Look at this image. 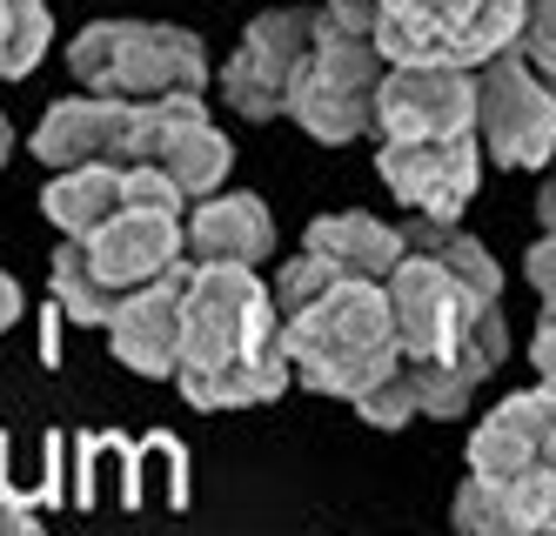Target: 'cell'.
<instances>
[{
  "mask_svg": "<svg viewBox=\"0 0 556 536\" xmlns=\"http://www.w3.org/2000/svg\"><path fill=\"white\" fill-rule=\"evenodd\" d=\"M282 328V349L295 383L315 396H355L369 389L382 369H395V328H389V302H382V282H355L342 275L323 302H308L302 315L275 322Z\"/></svg>",
  "mask_w": 556,
  "mask_h": 536,
  "instance_id": "cell-1",
  "label": "cell"
},
{
  "mask_svg": "<svg viewBox=\"0 0 556 536\" xmlns=\"http://www.w3.org/2000/svg\"><path fill=\"white\" fill-rule=\"evenodd\" d=\"M67 67L88 95L108 101H168L208 88V48L202 34L168 21H94L67 40Z\"/></svg>",
  "mask_w": 556,
  "mask_h": 536,
  "instance_id": "cell-2",
  "label": "cell"
},
{
  "mask_svg": "<svg viewBox=\"0 0 556 536\" xmlns=\"http://www.w3.org/2000/svg\"><path fill=\"white\" fill-rule=\"evenodd\" d=\"M275 336V309L255 269L242 262H188L181 282V356L175 376H194V369H222L242 362ZM168 376V383H175Z\"/></svg>",
  "mask_w": 556,
  "mask_h": 536,
  "instance_id": "cell-3",
  "label": "cell"
},
{
  "mask_svg": "<svg viewBox=\"0 0 556 536\" xmlns=\"http://www.w3.org/2000/svg\"><path fill=\"white\" fill-rule=\"evenodd\" d=\"M469 135L496 169H523L536 175L549 148H556V95L549 74L530 61H516L509 48L490 54L483 67H469Z\"/></svg>",
  "mask_w": 556,
  "mask_h": 536,
  "instance_id": "cell-4",
  "label": "cell"
},
{
  "mask_svg": "<svg viewBox=\"0 0 556 536\" xmlns=\"http://www.w3.org/2000/svg\"><path fill=\"white\" fill-rule=\"evenodd\" d=\"M523 0H376V48L382 61H450L483 67L516 40Z\"/></svg>",
  "mask_w": 556,
  "mask_h": 536,
  "instance_id": "cell-5",
  "label": "cell"
},
{
  "mask_svg": "<svg viewBox=\"0 0 556 536\" xmlns=\"http://www.w3.org/2000/svg\"><path fill=\"white\" fill-rule=\"evenodd\" d=\"M382 48L376 40H349V34H315L302 74L289 88V121L323 141V148H349L355 135H369V101H376V80H382Z\"/></svg>",
  "mask_w": 556,
  "mask_h": 536,
  "instance_id": "cell-6",
  "label": "cell"
},
{
  "mask_svg": "<svg viewBox=\"0 0 556 536\" xmlns=\"http://www.w3.org/2000/svg\"><path fill=\"white\" fill-rule=\"evenodd\" d=\"M154 128H162V101H108L81 88L34 121V161L41 169H74V161L135 169L154 148Z\"/></svg>",
  "mask_w": 556,
  "mask_h": 536,
  "instance_id": "cell-7",
  "label": "cell"
},
{
  "mask_svg": "<svg viewBox=\"0 0 556 536\" xmlns=\"http://www.w3.org/2000/svg\"><path fill=\"white\" fill-rule=\"evenodd\" d=\"M382 302H389V328H395V356L422 362V356H450L463 322L476 315V302H496V296H469L435 255L403 249L382 275Z\"/></svg>",
  "mask_w": 556,
  "mask_h": 536,
  "instance_id": "cell-8",
  "label": "cell"
},
{
  "mask_svg": "<svg viewBox=\"0 0 556 536\" xmlns=\"http://www.w3.org/2000/svg\"><path fill=\"white\" fill-rule=\"evenodd\" d=\"M376 175L409 215L463 222V209L483 188V148L476 135H422V141H376Z\"/></svg>",
  "mask_w": 556,
  "mask_h": 536,
  "instance_id": "cell-9",
  "label": "cell"
},
{
  "mask_svg": "<svg viewBox=\"0 0 556 536\" xmlns=\"http://www.w3.org/2000/svg\"><path fill=\"white\" fill-rule=\"evenodd\" d=\"M315 40V14L308 8H268L242 27V48L222 67V101L242 121H282L289 88L302 74V54Z\"/></svg>",
  "mask_w": 556,
  "mask_h": 536,
  "instance_id": "cell-10",
  "label": "cell"
},
{
  "mask_svg": "<svg viewBox=\"0 0 556 536\" xmlns=\"http://www.w3.org/2000/svg\"><path fill=\"white\" fill-rule=\"evenodd\" d=\"M469 128V67L450 61H389L369 101L376 141H422V135H463Z\"/></svg>",
  "mask_w": 556,
  "mask_h": 536,
  "instance_id": "cell-11",
  "label": "cell"
},
{
  "mask_svg": "<svg viewBox=\"0 0 556 536\" xmlns=\"http://www.w3.org/2000/svg\"><path fill=\"white\" fill-rule=\"evenodd\" d=\"M181 282H188V255L175 269H162L154 282H141L135 296H122L108 309V349L122 369L148 383H168L175 376V356H181Z\"/></svg>",
  "mask_w": 556,
  "mask_h": 536,
  "instance_id": "cell-12",
  "label": "cell"
},
{
  "mask_svg": "<svg viewBox=\"0 0 556 536\" xmlns=\"http://www.w3.org/2000/svg\"><path fill=\"white\" fill-rule=\"evenodd\" d=\"M523 470H556V402H549V383L516 389L469 436V476H523Z\"/></svg>",
  "mask_w": 556,
  "mask_h": 536,
  "instance_id": "cell-13",
  "label": "cell"
},
{
  "mask_svg": "<svg viewBox=\"0 0 556 536\" xmlns=\"http://www.w3.org/2000/svg\"><path fill=\"white\" fill-rule=\"evenodd\" d=\"M181 255L188 262H242V269H262L275 255V215L262 195H228V188H208L194 195V209H181Z\"/></svg>",
  "mask_w": 556,
  "mask_h": 536,
  "instance_id": "cell-14",
  "label": "cell"
},
{
  "mask_svg": "<svg viewBox=\"0 0 556 536\" xmlns=\"http://www.w3.org/2000/svg\"><path fill=\"white\" fill-rule=\"evenodd\" d=\"M450 523L463 536H543L556 523V470L523 476H463Z\"/></svg>",
  "mask_w": 556,
  "mask_h": 536,
  "instance_id": "cell-15",
  "label": "cell"
},
{
  "mask_svg": "<svg viewBox=\"0 0 556 536\" xmlns=\"http://www.w3.org/2000/svg\"><path fill=\"white\" fill-rule=\"evenodd\" d=\"M148 169H162V175H168V182H175L188 201L228 182V169H235V148H228V135H222L215 121H208L202 95H168V101H162V128H154Z\"/></svg>",
  "mask_w": 556,
  "mask_h": 536,
  "instance_id": "cell-16",
  "label": "cell"
},
{
  "mask_svg": "<svg viewBox=\"0 0 556 536\" xmlns=\"http://www.w3.org/2000/svg\"><path fill=\"white\" fill-rule=\"evenodd\" d=\"M175 389L208 409V416H222V409H262L275 402L282 389H295V369H289V349H282V328L242 362H222V369H194V376H175Z\"/></svg>",
  "mask_w": 556,
  "mask_h": 536,
  "instance_id": "cell-17",
  "label": "cell"
},
{
  "mask_svg": "<svg viewBox=\"0 0 556 536\" xmlns=\"http://www.w3.org/2000/svg\"><path fill=\"white\" fill-rule=\"evenodd\" d=\"M302 249H308V255H323L336 275L382 282L389 262L403 255V228H389L382 215H363V209H336V215H315V222H308Z\"/></svg>",
  "mask_w": 556,
  "mask_h": 536,
  "instance_id": "cell-18",
  "label": "cell"
},
{
  "mask_svg": "<svg viewBox=\"0 0 556 536\" xmlns=\"http://www.w3.org/2000/svg\"><path fill=\"white\" fill-rule=\"evenodd\" d=\"M114 209H122V169H108V161H74V169H54L48 188H41V215L61 235H88Z\"/></svg>",
  "mask_w": 556,
  "mask_h": 536,
  "instance_id": "cell-19",
  "label": "cell"
},
{
  "mask_svg": "<svg viewBox=\"0 0 556 536\" xmlns=\"http://www.w3.org/2000/svg\"><path fill=\"white\" fill-rule=\"evenodd\" d=\"M128 503H154V510L188 503V449L168 429L128 442Z\"/></svg>",
  "mask_w": 556,
  "mask_h": 536,
  "instance_id": "cell-20",
  "label": "cell"
},
{
  "mask_svg": "<svg viewBox=\"0 0 556 536\" xmlns=\"http://www.w3.org/2000/svg\"><path fill=\"white\" fill-rule=\"evenodd\" d=\"M54 48L48 0H0V80H27Z\"/></svg>",
  "mask_w": 556,
  "mask_h": 536,
  "instance_id": "cell-21",
  "label": "cell"
},
{
  "mask_svg": "<svg viewBox=\"0 0 556 536\" xmlns=\"http://www.w3.org/2000/svg\"><path fill=\"white\" fill-rule=\"evenodd\" d=\"M450 362L463 369L469 383H490L496 369L509 362V315H503V296H496V302H476V315L463 322V336H456Z\"/></svg>",
  "mask_w": 556,
  "mask_h": 536,
  "instance_id": "cell-22",
  "label": "cell"
},
{
  "mask_svg": "<svg viewBox=\"0 0 556 536\" xmlns=\"http://www.w3.org/2000/svg\"><path fill=\"white\" fill-rule=\"evenodd\" d=\"M409 369V396H416V416L429 423H456L463 409H469V376L450 362V356H422V362H403Z\"/></svg>",
  "mask_w": 556,
  "mask_h": 536,
  "instance_id": "cell-23",
  "label": "cell"
},
{
  "mask_svg": "<svg viewBox=\"0 0 556 536\" xmlns=\"http://www.w3.org/2000/svg\"><path fill=\"white\" fill-rule=\"evenodd\" d=\"M342 275L323 262V255H308V249H295L282 269H275V282H262L268 288V309H275V322H289V315H302L308 302H323L329 288H336Z\"/></svg>",
  "mask_w": 556,
  "mask_h": 536,
  "instance_id": "cell-24",
  "label": "cell"
},
{
  "mask_svg": "<svg viewBox=\"0 0 556 536\" xmlns=\"http://www.w3.org/2000/svg\"><path fill=\"white\" fill-rule=\"evenodd\" d=\"M349 402H355V416H363L369 429H403V423H416V396H409V369L403 362L382 369V376L369 389H355Z\"/></svg>",
  "mask_w": 556,
  "mask_h": 536,
  "instance_id": "cell-25",
  "label": "cell"
},
{
  "mask_svg": "<svg viewBox=\"0 0 556 536\" xmlns=\"http://www.w3.org/2000/svg\"><path fill=\"white\" fill-rule=\"evenodd\" d=\"M81 497L88 503H128V442L94 436L81 449Z\"/></svg>",
  "mask_w": 556,
  "mask_h": 536,
  "instance_id": "cell-26",
  "label": "cell"
},
{
  "mask_svg": "<svg viewBox=\"0 0 556 536\" xmlns=\"http://www.w3.org/2000/svg\"><path fill=\"white\" fill-rule=\"evenodd\" d=\"M509 54L530 61L536 74L556 67V54H549V0H523V8H516V40H509Z\"/></svg>",
  "mask_w": 556,
  "mask_h": 536,
  "instance_id": "cell-27",
  "label": "cell"
},
{
  "mask_svg": "<svg viewBox=\"0 0 556 536\" xmlns=\"http://www.w3.org/2000/svg\"><path fill=\"white\" fill-rule=\"evenodd\" d=\"M21 309H27V296H21V282L0 269V336H8V328L21 322Z\"/></svg>",
  "mask_w": 556,
  "mask_h": 536,
  "instance_id": "cell-28",
  "label": "cell"
},
{
  "mask_svg": "<svg viewBox=\"0 0 556 536\" xmlns=\"http://www.w3.org/2000/svg\"><path fill=\"white\" fill-rule=\"evenodd\" d=\"M530 282H536V296L549 302V241H536V249H530Z\"/></svg>",
  "mask_w": 556,
  "mask_h": 536,
  "instance_id": "cell-29",
  "label": "cell"
},
{
  "mask_svg": "<svg viewBox=\"0 0 556 536\" xmlns=\"http://www.w3.org/2000/svg\"><path fill=\"white\" fill-rule=\"evenodd\" d=\"M0 529H27V510L14 497H0Z\"/></svg>",
  "mask_w": 556,
  "mask_h": 536,
  "instance_id": "cell-30",
  "label": "cell"
},
{
  "mask_svg": "<svg viewBox=\"0 0 556 536\" xmlns=\"http://www.w3.org/2000/svg\"><path fill=\"white\" fill-rule=\"evenodd\" d=\"M8 154H14V121L0 114V169H8Z\"/></svg>",
  "mask_w": 556,
  "mask_h": 536,
  "instance_id": "cell-31",
  "label": "cell"
}]
</instances>
